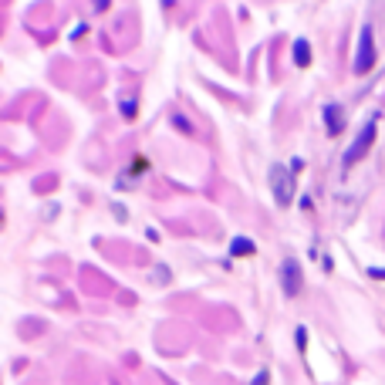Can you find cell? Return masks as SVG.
<instances>
[{
  "instance_id": "7",
  "label": "cell",
  "mask_w": 385,
  "mask_h": 385,
  "mask_svg": "<svg viewBox=\"0 0 385 385\" xmlns=\"http://www.w3.org/2000/svg\"><path fill=\"white\" fill-rule=\"evenodd\" d=\"M250 250H254V247H250V243H247V240H240V243H233V254H250Z\"/></svg>"
},
{
  "instance_id": "6",
  "label": "cell",
  "mask_w": 385,
  "mask_h": 385,
  "mask_svg": "<svg viewBox=\"0 0 385 385\" xmlns=\"http://www.w3.org/2000/svg\"><path fill=\"white\" fill-rule=\"evenodd\" d=\"M294 61L301 64V68L311 64V48H307V41H297V44H294Z\"/></svg>"
},
{
  "instance_id": "2",
  "label": "cell",
  "mask_w": 385,
  "mask_h": 385,
  "mask_svg": "<svg viewBox=\"0 0 385 385\" xmlns=\"http://www.w3.org/2000/svg\"><path fill=\"white\" fill-rule=\"evenodd\" d=\"M375 132H378V125H375V119H372L369 125L361 128V136H358V139H355V142H352V149H348V152H345V169H352L355 162H358L361 156H365V152H369V149H372V142H375Z\"/></svg>"
},
{
  "instance_id": "1",
  "label": "cell",
  "mask_w": 385,
  "mask_h": 385,
  "mask_svg": "<svg viewBox=\"0 0 385 385\" xmlns=\"http://www.w3.org/2000/svg\"><path fill=\"white\" fill-rule=\"evenodd\" d=\"M372 64H375V37H372V27H361L358 54H355V74H369Z\"/></svg>"
},
{
  "instance_id": "3",
  "label": "cell",
  "mask_w": 385,
  "mask_h": 385,
  "mask_svg": "<svg viewBox=\"0 0 385 385\" xmlns=\"http://www.w3.org/2000/svg\"><path fill=\"white\" fill-rule=\"evenodd\" d=\"M271 183H274V196H277V203L287 206L291 196H294V179H291V172L284 166H271Z\"/></svg>"
},
{
  "instance_id": "5",
  "label": "cell",
  "mask_w": 385,
  "mask_h": 385,
  "mask_svg": "<svg viewBox=\"0 0 385 385\" xmlns=\"http://www.w3.org/2000/svg\"><path fill=\"white\" fill-rule=\"evenodd\" d=\"M324 122H328L331 136H338V132L345 128V119H341V108H338V105H328V108H324Z\"/></svg>"
},
{
  "instance_id": "4",
  "label": "cell",
  "mask_w": 385,
  "mask_h": 385,
  "mask_svg": "<svg viewBox=\"0 0 385 385\" xmlns=\"http://www.w3.org/2000/svg\"><path fill=\"white\" fill-rule=\"evenodd\" d=\"M284 291L291 297L301 291V267H297V260H284Z\"/></svg>"
}]
</instances>
